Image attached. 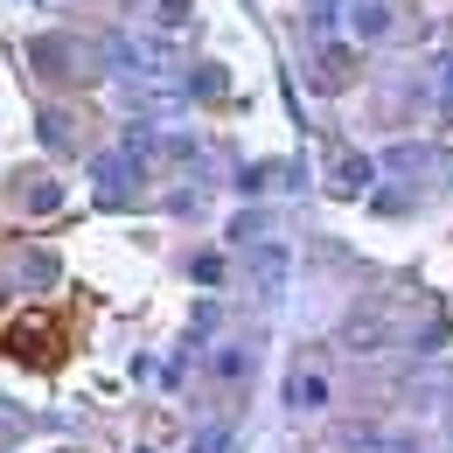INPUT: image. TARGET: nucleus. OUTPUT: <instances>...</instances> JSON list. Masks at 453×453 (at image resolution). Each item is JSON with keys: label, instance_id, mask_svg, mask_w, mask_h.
Instances as JSON below:
<instances>
[{"label": "nucleus", "instance_id": "obj_1", "mask_svg": "<svg viewBox=\"0 0 453 453\" xmlns=\"http://www.w3.org/2000/svg\"><path fill=\"white\" fill-rule=\"evenodd\" d=\"M7 356L57 370V363H63V321H50V314H21V321L7 328Z\"/></svg>", "mask_w": 453, "mask_h": 453}, {"label": "nucleus", "instance_id": "obj_2", "mask_svg": "<svg viewBox=\"0 0 453 453\" xmlns=\"http://www.w3.org/2000/svg\"><path fill=\"white\" fill-rule=\"evenodd\" d=\"M397 335H404V328H397V314L384 300H370V307H356V314L342 321V342H349V349H391Z\"/></svg>", "mask_w": 453, "mask_h": 453}, {"label": "nucleus", "instance_id": "obj_3", "mask_svg": "<svg viewBox=\"0 0 453 453\" xmlns=\"http://www.w3.org/2000/svg\"><path fill=\"white\" fill-rule=\"evenodd\" d=\"M356 70H363V63H356V50L321 42V50H314V91H349V84H356Z\"/></svg>", "mask_w": 453, "mask_h": 453}, {"label": "nucleus", "instance_id": "obj_4", "mask_svg": "<svg viewBox=\"0 0 453 453\" xmlns=\"http://www.w3.org/2000/svg\"><path fill=\"white\" fill-rule=\"evenodd\" d=\"M370 181H377L370 154H349V147H335V161H328V188H335V196H363Z\"/></svg>", "mask_w": 453, "mask_h": 453}, {"label": "nucleus", "instance_id": "obj_5", "mask_svg": "<svg viewBox=\"0 0 453 453\" xmlns=\"http://www.w3.org/2000/svg\"><path fill=\"white\" fill-rule=\"evenodd\" d=\"M251 280H258V300H280L286 293V244H258L251 251Z\"/></svg>", "mask_w": 453, "mask_h": 453}, {"label": "nucleus", "instance_id": "obj_6", "mask_svg": "<svg viewBox=\"0 0 453 453\" xmlns=\"http://www.w3.org/2000/svg\"><path fill=\"white\" fill-rule=\"evenodd\" d=\"M133 161H140V147L98 161V196H105V203H126V196H133Z\"/></svg>", "mask_w": 453, "mask_h": 453}, {"label": "nucleus", "instance_id": "obj_7", "mask_svg": "<svg viewBox=\"0 0 453 453\" xmlns=\"http://www.w3.org/2000/svg\"><path fill=\"white\" fill-rule=\"evenodd\" d=\"M14 203H21L28 217H50V210L63 203V188L50 181V174H21V181H14Z\"/></svg>", "mask_w": 453, "mask_h": 453}, {"label": "nucleus", "instance_id": "obj_8", "mask_svg": "<svg viewBox=\"0 0 453 453\" xmlns=\"http://www.w3.org/2000/svg\"><path fill=\"white\" fill-rule=\"evenodd\" d=\"M349 28H356L363 42H384V35H391V7H384V0H349Z\"/></svg>", "mask_w": 453, "mask_h": 453}, {"label": "nucleus", "instance_id": "obj_9", "mask_svg": "<svg viewBox=\"0 0 453 453\" xmlns=\"http://www.w3.org/2000/svg\"><path fill=\"white\" fill-rule=\"evenodd\" d=\"M35 126H42V140H50L57 154H70V147H77V119H70V112H42Z\"/></svg>", "mask_w": 453, "mask_h": 453}, {"label": "nucleus", "instance_id": "obj_10", "mask_svg": "<svg viewBox=\"0 0 453 453\" xmlns=\"http://www.w3.org/2000/svg\"><path fill=\"white\" fill-rule=\"evenodd\" d=\"M57 280V258H50V251H28V258H21V286H50Z\"/></svg>", "mask_w": 453, "mask_h": 453}, {"label": "nucleus", "instance_id": "obj_11", "mask_svg": "<svg viewBox=\"0 0 453 453\" xmlns=\"http://www.w3.org/2000/svg\"><path fill=\"white\" fill-rule=\"evenodd\" d=\"M286 397H293V404H321V397H328V384H321L314 370H300V377L286 384Z\"/></svg>", "mask_w": 453, "mask_h": 453}, {"label": "nucleus", "instance_id": "obj_12", "mask_svg": "<svg viewBox=\"0 0 453 453\" xmlns=\"http://www.w3.org/2000/svg\"><path fill=\"white\" fill-rule=\"evenodd\" d=\"M217 377H224V384L244 377V349H217Z\"/></svg>", "mask_w": 453, "mask_h": 453}, {"label": "nucleus", "instance_id": "obj_13", "mask_svg": "<svg viewBox=\"0 0 453 453\" xmlns=\"http://www.w3.org/2000/svg\"><path fill=\"white\" fill-rule=\"evenodd\" d=\"M356 453H411V440H356Z\"/></svg>", "mask_w": 453, "mask_h": 453}, {"label": "nucleus", "instance_id": "obj_14", "mask_svg": "<svg viewBox=\"0 0 453 453\" xmlns=\"http://www.w3.org/2000/svg\"><path fill=\"white\" fill-rule=\"evenodd\" d=\"M447 105H453V70H447Z\"/></svg>", "mask_w": 453, "mask_h": 453}]
</instances>
